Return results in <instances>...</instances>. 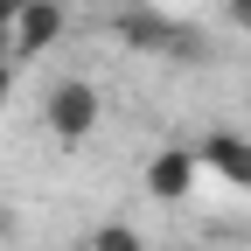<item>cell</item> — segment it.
Returning a JSON list of instances; mask_svg holds the SVG:
<instances>
[{
    "label": "cell",
    "instance_id": "9",
    "mask_svg": "<svg viewBox=\"0 0 251 251\" xmlns=\"http://www.w3.org/2000/svg\"><path fill=\"white\" fill-rule=\"evenodd\" d=\"M7 21H14V0H0V35H7Z\"/></svg>",
    "mask_w": 251,
    "mask_h": 251
},
{
    "label": "cell",
    "instance_id": "2",
    "mask_svg": "<svg viewBox=\"0 0 251 251\" xmlns=\"http://www.w3.org/2000/svg\"><path fill=\"white\" fill-rule=\"evenodd\" d=\"M63 35H70V7L63 0H14V21H7V56L14 63L49 56Z\"/></svg>",
    "mask_w": 251,
    "mask_h": 251
},
{
    "label": "cell",
    "instance_id": "4",
    "mask_svg": "<svg viewBox=\"0 0 251 251\" xmlns=\"http://www.w3.org/2000/svg\"><path fill=\"white\" fill-rule=\"evenodd\" d=\"M196 175H202V153L196 147H161L147 161V196L153 202H181L188 188H196Z\"/></svg>",
    "mask_w": 251,
    "mask_h": 251
},
{
    "label": "cell",
    "instance_id": "1",
    "mask_svg": "<svg viewBox=\"0 0 251 251\" xmlns=\"http://www.w3.org/2000/svg\"><path fill=\"white\" fill-rule=\"evenodd\" d=\"M98 119H105V98H98V84H91V77H56V84H49L42 126H49L56 147H84L91 133H98Z\"/></svg>",
    "mask_w": 251,
    "mask_h": 251
},
{
    "label": "cell",
    "instance_id": "6",
    "mask_svg": "<svg viewBox=\"0 0 251 251\" xmlns=\"http://www.w3.org/2000/svg\"><path fill=\"white\" fill-rule=\"evenodd\" d=\"M91 251H147V244H140L133 224H98L91 230Z\"/></svg>",
    "mask_w": 251,
    "mask_h": 251
},
{
    "label": "cell",
    "instance_id": "5",
    "mask_svg": "<svg viewBox=\"0 0 251 251\" xmlns=\"http://www.w3.org/2000/svg\"><path fill=\"white\" fill-rule=\"evenodd\" d=\"M196 153H202L209 175H224L230 188H244V196H251V140H244V133H230V126H224V133H209Z\"/></svg>",
    "mask_w": 251,
    "mask_h": 251
},
{
    "label": "cell",
    "instance_id": "3",
    "mask_svg": "<svg viewBox=\"0 0 251 251\" xmlns=\"http://www.w3.org/2000/svg\"><path fill=\"white\" fill-rule=\"evenodd\" d=\"M112 28H119L126 49H161V56H188V63H202V35H196V28H175L168 14H153V7H126Z\"/></svg>",
    "mask_w": 251,
    "mask_h": 251
},
{
    "label": "cell",
    "instance_id": "7",
    "mask_svg": "<svg viewBox=\"0 0 251 251\" xmlns=\"http://www.w3.org/2000/svg\"><path fill=\"white\" fill-rule=\"evenodd\" d=\"M14 70H21V63H14V56H0V112H7V98H14Z\"/></svg>",
    "mask_w": 251,
    "mask_h": 251
},
{
    "label": "cell",
    "instance_id": "8",
    "mask_svg": "<svg viewBox=\"0 0 251 251\" xmlns=\"http://www.w3.org/2000/svg\"><path fill=\"white\" fill-rule=\"evenodd\" d=\"M224 7H230V21H237V28H251V0H224Z\"/></svg>",
    "mask_w": 251,
    "mask_h": 251
}]
</instances>
